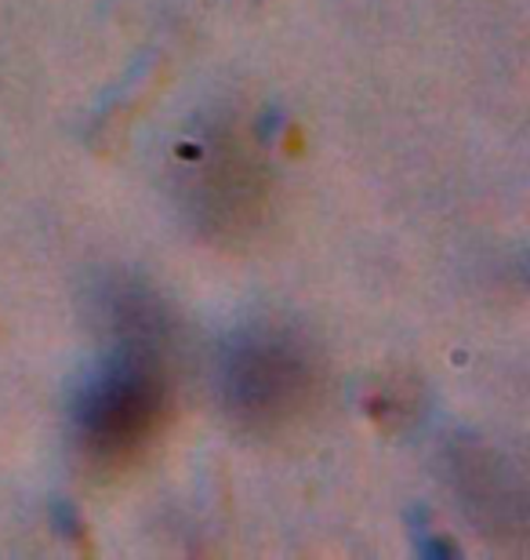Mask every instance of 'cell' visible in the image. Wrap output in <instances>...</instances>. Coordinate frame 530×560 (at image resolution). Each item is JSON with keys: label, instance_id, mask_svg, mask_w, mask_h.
<instances>
[{"label": "cell", "instance_id": "obj_2", "mask_svg": "<svg viewBox=\"0 0 530 560\" xmlns=\"http://www.w3.org/2000/svg\"><path fill=\"white\" fill-rule=\"evenodd\" d=\"M156 416H161V386L142 372H123L95 394V405L87 411L92 425L87 441L98 455L128 458L153 433Z\"/></svg>", "mask_w": 530, "mask_h": 560}, {"label": "cell", "instance_id": "obj_1", "mask_svg": "<svg viewBox=\"0 0 530 560\" xmlns=\"http://www.w3.org/2000/svg\"><path fill=\"white\" fill-rule=\"evenodd\" d=\"M229 389L247 419H287L309 389V368L287 346L262 342L236 357Z\"/></svg>", "mask_w": 530, "mask_h": 560}]
</instances>
